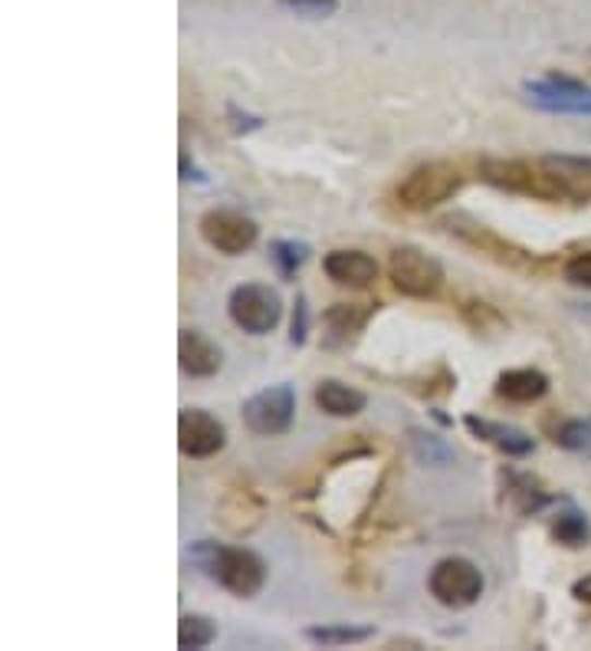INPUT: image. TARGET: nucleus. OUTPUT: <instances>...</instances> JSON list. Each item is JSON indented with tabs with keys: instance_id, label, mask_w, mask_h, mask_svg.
Listing matches in <instances>:
<instances>
[{
	"instance_id": "nucleus-1",
	"label": "nucleus",
	"mask_w": 591,
	"mask_h": 651,
	"mask_svg": "<svg viewBox=\"0 0 591 651\" xmlns=\"http://www.w3.org/2000/svg\"><path fill=\"white\" fill-rule=\"evenodd\" d=\"M188 559L201 576H208L211 582H217L221 589H227L237 598L257 595L267 582V562L253 549L221 546L214 539H198V543H191Z\"/></svg>"
},
{
	"instance_id": "nucleus-2",
	"label": "nucleus",
	"mask_w": 591,
	"mask_h": 651,
	"mask_svg": "<svg viewBox=\"0 0 591 651\" xmlns=\"http://www.w3.org/2000/svg\"><path fill=\"white\" fill-rule=\"evenodd\" d=\"M480 178L499 191L509 195H525L539 201H565L562 188L555 185L552 172L542 165V159H483L480 162Z\"/></svg>"
},
{
	"instance_id": "nucleus-3",
	"label": "nucleus",
	"mask_w": 591,
	"mask_h": 651,
	"mask_svg": "<svg viewBox=\"0 0 591 651\" xmlns=\"http://www.w3.org/2000/svg\"><path fill=\"white\" fill-rule=\"evenodd\" d=\"M463 188V175L457 165L450 162H424L417 165L401 185H398V205L407 211H434L447 201H453V195Z\"/></svg>"
},
{
	"instance_id": "nucleus-4",
	"label": "nucleus",
	"mask_w": 591,
	"mask_h": 651,
	"mask_svg": "<svg viewBox=\"0 0 591 651\" xmlns=\"http://www.w3.org/2000/svg\"><path fill=\"white\" fill-rule=\"evenodd\" d=\"M427 589L447 608H470L480 602L486 579L476 562H470L463 556H444L434 562V569L427 576Z\"/></svg>"
},
{
	"instance_id": "nucleus-5",
	"label": "nucleus",
	"mask_w": 591,
	"mask_h": 651,
	"mask_svg": "<svg viewBox=\"0 0 591 651\" xmlns=\"http://www.w3.org/2000/svg\"><path fill=\"white\" fill-rule=\"evenodd\" d=\"M227 313L237 329L250 336H267L283 319V300L267 283H240L227 297Z\"/></svg>"
},
{
	"instance_id": "nucleus-6",
	"label": "nucleus",
	"mask_w": 591,
	"mask_h": 651,
	"mask_svg": "<svg viewBox=\"0 0 591 651\" xmlns=\"http://www.w3.org/2000/svg\"><path fill=\"white\" fill-rule=\"evenodd\" d=\"M391 287L411 300H430L444 287V267L421 247H398L388 260Z\"/></svg>"
},
{
	"instance_id": "nucleus-7",
	"label": "nucleus",
	"mask_w": 591,
	"mask_h": 651,
	"mask_svg": "<svg viewBox=\"0 0 591 651\" xmlns=\"http://www.w3.org/2000/svg\"><path fill=\"white\" fill-rule=\"evenodd\" d=\"M296 421V388L289 382L270 385L244 402V425L260 438H280Z\"/></svg>"
},
{
	"instance_id": "nucleus-8",
	"label": "nucleus",
	"mask_w": 591,
	"mask_h": 651,
	"mask_svg": "<svg viewBox=\"0 0 591 651\" xmlns=\"http://www.w3.org/2000/svg\"><path fill=\"white\" fill-rule=\"evenodd\" d=\"M198 231H201L204 244L214 247V251L224 254V257H240V254H247V251L257 244V237H260V228H257L247 214L231 211V208H214V211L201 214Z\"/></svg>"
},
{
	"instance_id": "nucleus-9",
	"label": "nucleus",
	"mask_w": 591,
	"mask_h": 651,
	"mask_svg": "<svg viewBox=\"0 0 591 651\" xmlns=\"http://www.w3.org/2000/svg\"><path fill=\"white\" fill-rule=\"evenodd\" d=\"M522 93L542 113H555V116H591V90L584 83L571 80V77L548 73L545 80L525 83Z\"/></svg>"
},
{
	"instance_id": "nucleus-10",
	"label": "nucleus",
	"mask_w": 591,
	"mask_h": 651,
	"mask_svg": "<svg viewBox=\"0 0 591 651\" xmlns=\"http://www.w3.org/2000/svg\"><path fill=\"white\" fill-rule=\"evenodd\" d=\"M227 444V431H224V421L214 418L211 411H201V408H185L178 415V447L185 457H194V461H208L214 454H221Z\"/></svg>"
},
{
	"instance_id": "nucleus-11",
	"label": "nucleus",
	"mask_w": 591,
	"mask_h": 651,
	"mask_svg": "<svg viewBox=\"0 0 591 651\" xmlns=\"http://www.w3.org/2000/svg\"><path fill=\"white\" fill-rule=\"evenodd\" d=\"M447 228H450V234H457L466 247H473V251L493 257L496 264H503V267H509V270H535V260H532L529 251H522V247H516V244L496 237L489 228H483V224H476V221L450 218Z\"/></svg>"
},
{
	"instance_id": "nucleus-12",
	"label": "nucleus",
	"mask_w": 591,
	"mask_h": 651,
	"mask_svg": "<svg viewBox=\"0 0 591 651\" xmlns=\"http://www.w3.org/2000/svg\"><path fill=\"white\" fill-rule=\"evenodd\" d=\"M178 365L191 379H211L224 365V352L214 339L198 329H181L178 336Z\"/></svg>"
},
{
	"instance_id": "nucleus-13",
	"label": "nucleus",
	"mask_w": 591,
	"mask_h": 651,
	"mask_svg": "<svg viewBox=\"0 0 591 651\" xmlns=\"http://www.w3.org/2000/svg\"><path fill=\"white\" fill-rule=\"evenodd\" d=\"M322 270L332 283L365 290L378 280V260L365 251H329L322 260Z\"/></svg>"
},
{
	"instance_id": "nucleus-14",
	"label": "nucleus",
	"mask_w": 591,
	"mask_h": 651,
	"mask_svg": "<svg viewBox=\"0 0 591 651\" xmlns=\"http://www.w3.org/2000/svg\"><path fill=\"white\" fill-rule=\"evenodd\" d=\"M542 165L552 172L565 201H591V159L581 155H542Z\"/></svg>"
},
{
	"instance_id": "nucleus-15",
	"label": "nucleus",
	"mask_w": 591,
	"mask_h": 651,
	"mask_svg": "<svg viewBox=\"0 0 591 651\" xmlns=\"http://www.w3.org/2000/svg\"><path fill=\"white\" fill-rule=\"evenodd\" d=\"M463 425H466V431H470L473 438L493 444V447H496L499 454H506V457H529V454L535 451V441H532L525 431L512 428V425L486 421V418H476V415H466Z\"/></svg>"
},
{
	"instance_id": "nucleus-16",
	"label": "nucleus",
	"mask_w": 591,
	"mask_h": 651,
	"mask_svg": "<svg viewBox=\"0 0 591 651\" xmlns=\"http://www.w3.org/2000/svg\"><path fill=\"white\" fill-rule=\"evenodd\" d=\"M378 303H335L322 313V326L329 333V346L348 342L355 333L365 329V323L375 316Z\"/></svg>"
},
{
	"instance_id": "nucleus-17",
	"label": "nucleus",
	"mask_w": 591,
	"mask_h": 651,
	"mask_svg": "<svg viewBox=\"0 0 591 651\" xmlns=\"http://www.w3.org/2000/svg\"><path fill=\"white\" fill-rule=\"evenodd\" d=\"M548 392V379L539 369H506L496 379V395L512 405H532Z\"/></svg>"
},
{
	"instance_id": "nucleus-18",
	"label": "nucleus",
	"mask_w": 591,
	"mask_h": 651,
	"mask_svg": "<svg viewBox=\"0 0 591 651\" xmlns=\"http://www.w3.org/2000/svg\"><path fill=\"white\" fill-rule=\"evenodd\" d=\"M312 398H316L319 411H326L332 418H355L358 411H365V402H368L365 392H358V388H352L339 379H322L316 385Z\"/></svg>"
},
{
	"instance_id": "nucleus-19",
	"label": "nucleus",
	"mask_w": 591,
	"mask_h": 651,
	"mask_svg": "<svg viewBox=\"0 0 591 651\" xmlns=\"http://www.w3.org/2000/svg\"><path fill=\"white\" fill-rule=\"evenodd\" d=\"M548 533L558 546H568V549H581L591 543V520L584 510H578L575 503L565 500V507H558L548 520Z\"/></svg>"
},
{
	"instance_id": "nucleus-20",
	"label": "nucleus",
	"mask_w": 591,
	"mask_h": 651,
	"mask_svg": "<svg viewBox=\"0 0 591 651\" xmlns=\"http://www.w3.org/2000/svg\"><path fill=\"white\" fill-rule=\"evenodd\" d=\"M503 490H506V497L512 500V507L522 513V516H529V513H539L542 507H548L552 503V497L529 477V474H516V470H506L503 474Z\"/></svg>"
},
{
	"instance_id": "nucleus-21",
	"label": "nucleus",
	"mask_w": 591,
	"mask_h": 651,
	"mask_svg": "<svg viewBox=\"0 0 591 651\" xmlns=\"http://www.w3.org/2000/svg\"><path fill=\"white\" fill-rule=\"evenodd\" d=\"M312 644H322V648H339V644H358V641H368L375 635L371 625H312L303 631Z\"/></svg>"
},
{
	"instance_id": "nucleus-22",
	"label": "nucleus",
	"mask_w": 591,
	"mask_h": 651,
	"mask_svg": "<svg viewBox=\"0 0 591 651\" xmlns=\"http://www.w3.org/2000/svg\"><path fill=\"white\" fill-rule=\"evenodd\" d=\"M555 444L568 454H578L591 461V415L588 418H568L555 431Z\"/></svg>"
},
{
	"instance_id": "nucleus-23",
	"label": "nucleus",
	"mask_w": 591,
	"mask_h": 651,
	"mask_svg": "<svg viewBox=\"0 0 591 651\" xmlns=\"http://www.w3.org/2000/svg\"><path fill=\"white\" fill-rule=\"evenodd\" d=\"M309 244H303V241H273L270 244V264L276 267V274L283 277V280H293L296 277V270L309 260Z\"/></svg>"
},
{
	"instance_id": "nucleus-24",
	"label": "nucleus",
	"mask_w": 591,
	"mask_h": 651,
	"mask_svg": "<svg viewBox=\"0 0 591 651\" xmlns=\"http://www.w3.org/2000/svg\"><path fill=\"white\" fill-rule=\"evenodd\" d=\"M217 638V621L201 615V612H188L181 615V625H178V644L181 648H208L211 641Z\"/></svg>"
},
{
	"instance_id": "nucleus-25",
	"label": "nucleus",
	"mask_w": 591,
	"mask_h": 651,
	"mask_svg": "<svg viewBox=\"0 0 591 651\" xmlns=\"http://www.w3.org/2000/svg\"><path fill=\"white\" fill-rule=\"evenodd\" d=\"M411 451L421 464H434V467H444L453 461V447L430 431H411Z\"/></svg>"
},
{
	"instance_id": "nucleus-26",
	"label": "nucleus",
	"mask_w": 591,
	"mask_h": 651,
	"mask_svg": "<svg viewBox=\"0 0 591 651\" xmlns=\"http://www.w3.org/2000/svg\"><path fill=\"white\" fill-rule=\"evenodd\" d=\"M463 319L476 329V333H486L489 326H506V319L489 306V303H480V300H470V303H463Z\"/></svg>"
},
{
	"instance_id": "nucleus-27",
	"label": "nucleus",
	"mask_w": 591,
	"mask_h": 651,
	"mask_svg": "<svg viewBox=\"0 0 591 651\" xmlns=\"http://www.w3.org/2000/svg\"><path fill=\"white\" fill-rule=\"evenodd\" d=\"M280 4L296 18H309V21H322L339 11V0H280Z\"/></svg>"
},
{
	"instance_id": "nucleus-28",
	"label": "nucleus",
	"mask_w": 591,
	"mask_h": 651,
	"mask_svg": "<svg viewBox=\"0 0 591 651\" xmlns=\"http://www.w3.org/2000/svg\"><path fill=\"white\" fill-rule=\"evenodd\" d=\"M565 280L571 283V287H581V290H591V251H584V254H575L568 264H565Z\"/></svg>"
},
{
	"instance_id": "nucleus-29",
	"label": "nucleus",
	"mask_w": 591,
	"mask_h": 651,
	"mask_svg": "<svg viewBox=\"0 0 591 651\" xmlns=\"http://www.w3.org/2000/svg\"><path fill=\"white\" fill-rule=\"evenodd\" d=\"M306 336H309V310H306V297H296L293 323H289V342H293V346H303Z\"/></svg>"
},
{
	"instance_id": "nucleus-30",
	"label": "nucleus",
	"mask_w": 591,
	"mask_h": 651,
	"mask_svg": "<svg viewBox=\"0 0 591 651\" xmlns=\"http://www.w3.org/2000/svg\"><path fill=\"white\" fill-rule=\"evenodd\" d=\"M227 119H231V129H234L237 136H247V132H257V129L263 126V119H260V116H250V113H240L237 106H227Z\"/></svg>"
},
{
	"instance_id": "nucleus-31",
	"label": "nucleus",
	"mask_w": 591,
	"mask_h": 651,
	"mask_svg": "<svg viewBox=\"0 0 591 651\" xmlns=\"http://www.w3.org/2000/svg\"><path fill=\"white\" fill-rule=\"evenodd\" d=\"M571 595H575L578 602H588V605H591V572H588V576H581V579L571 585Z\"/></svg>"
},
{
	"instance_id": "nucleus-32",
	"label": "nucleus",
	"mask_w": 591,
	"mask_h": 651,
	"mask_svg": "<svg viewBox=\"0 0 591 651\" xmlns=\"http://www.w3.org/2000/svg\"><path fill=\"white\" fill-rule=\"evenodd\" d=\"M181 178H185V182H208V178L188 162V155H181Z\"/></svg>"
}]
</instances>
